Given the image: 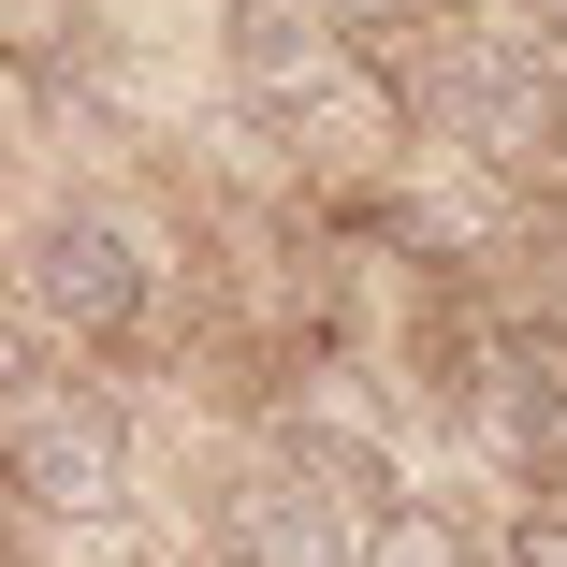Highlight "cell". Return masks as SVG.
I'll use <instances>...</instances> for the list:
<instances>
[{"mask_svg": "<svg viewBox=\"0 0 567 567\" xmlns=\"http://www.w3.org/2000/svg\"><path fill=\"white\" fill-rule=\"evenodd\" d=\"M422 117L466 146V161H567V59L538 30H451L422 59Z\"/></svg>", "mask_w": 567, "mask_h": 567, "instance_id": "6da1fadb", "label": "cell"}, {"mask_svg": "<svg viewBox=\"0 0 567 567\" xmlns=\"http://www.w3.org/2000/svg\"><path fill=\"white\" fill-rule=\"evenodd\" d=\"M0 495L44 509V524H87L132 495V422L102 408L87 379H30L0 364Z\"/></svg>", "mask_w": 567, "mask_h": 567, "instance_id": "7a4b0ae2", "label": "cell"}, {"mask_svg": "<svg viewBox=\"0 0 567 567\" xmlns=\"http://www.w3.org/2000/svg\"><path fill=\"white\" fill-rule=\"evenodd\" d=\"M30 306L59 320V334H146V306H161V262H146V234L132 218H102V204H59V218H30Z\"/></svg>", "mask_w": 567, "mask_h": 567, "instance_id": "3957f363", "label": "cell"}, {"mask_svg": "<svg viewBox=\"0 0 567 567\" xmlns=\"http://www.w3.org/2000/svg\"><path fill=\"white\" fill-rule=\"evenodd\" d=\"M350 495H334L306 451H277V466H248L234 495H218V538H234V567H350V524H334Z\"/></svg>", "mask_w": 567, "mask_h": 567, "instance_id": "277c9868", "label": "cell"}, {"mask_svg": "<svg viewBox=\"0 0 567 567\" xmlns=\"http://www.w3.org/2000/svg\"><path fill=\"white\" fill-rule=\"evenodd\" d=\"M350 567H509V553H495L481 524H436V509H422V524H379Z\"/></svg>", "mask_w": 567, "mask_h": 567, "instance_id": "5b68a950", "label": "cell"}, {"mask_svg": "<svg viewBox=\"0 0 567 567\" xmlns=\"http://www.w3.org/2000/svg\"><path fill=\"white\" fill-rule=\"evenodd\" d=\"M524 567H567V509H553V524H538V538H524Z\"/></svg>", "mask_w": 567, "mask_h": 567, "instance_id": "8992f818", "label": "cell"}, {"mask_svg": "<svg viewBox=\"0 0 567 567\" xmlns=\"http://www.w3.org/2000/svg\"><path fill=\"white\" fill-rule=\"evenodd\" d=\"M524 16H538V44H553V59H567V0H524Z\"/></svg>", "mask_w": 567, "mask_h": 567, "instance_id": "52a82bcc", "label": "cell"}, {"mask_svg": "<svg viewBox=\"0 0 567 567\" xmlns=\"http://www.w3.org/2000/svg\"><path fill=\"white\" fill-rule=\"evenodd\" d=\"M553 291H567V234H553Z\"/></svg>", "mask_w": 567, "mask_h": 567, "instance_id": "ba28073f", "label": "cell"}]
</instances>
